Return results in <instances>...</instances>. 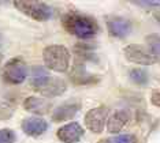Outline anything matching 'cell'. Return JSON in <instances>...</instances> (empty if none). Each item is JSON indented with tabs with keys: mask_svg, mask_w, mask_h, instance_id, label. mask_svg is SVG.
<instances>
[{
	"mask_svg": "<svg viewBox=\"0 0 160 143\" xmlns=\"http://www.w3.org/2000/svg\"><path fill=\"white\" fill-rule=\"evenodd\" d=\"M62 25L67 33L79 38H89L99 33V25L92 17L75 11L64 14L62 18Z\"/></svg>",
	"mask_w": 160,
	"mask_h": 143,
	"instance_id": "obj_1",
	"label": "cell"
},
{
	"mask_svg": "<svg viewBox=\"0 0 160 143\" xmlns=\"http://www.w3.org/2000/svg\"><path fill=\"white\" fill-rule=\"evenodd\" d=\"M44 63L55 72H66L70 64V52L63 45H49L44 49Z\"/></svg>",
	"mask_w": 160,
	"mask_h": 143,
	"instance_id": "obj_2",
	"label": "cell"
},
{
	"mask_svg": "<svg viewBox=\"0 0 160 143\" xmlns=\"http://www.w3.org/2000/svg\"><path fill=\"white\" fill-rule=\"evenodd\" d=\"M14 6L17 7L21 12L25 15L30 17L32 19L36 21H47L52 17L53 11L52 8L45 4V3H37V2H15Z\"/></svg>",
	"mask_w": 160,
	"mask_h": 143,
	"instance_id": "obj_3",
	"label": "cell"
},
{
	"mask_svg": "<svg viewBox=\"0 0 160 143\" xmlns=\"http://www.w3.org/2000/svg\"><path fill=\"white\" fill-rule=\"evenodd\" d=\"M28 68L22 59L15 57L7 61L3 68V78L10 85H19L26 79Z\"/></svg>",
	"mask_w": 160,
	"mask_h": 143,
	"instance_id": "obj_4",
	"label": "cell"
},
{
	"mask_svg": "<svg viewBox=\"0 0 160 143\" xmlns=\"http://www.w3.org/2000/svg\"><path fill=\"white\" fill-rule=\"evenodd\" d=\"M107 117H108V108L105 105H100L97 108L90 109L85 116L86 128L94 134H100L104 130V126L108 120Z\"/></svg>",
	"mask_w": 160,
	"mask_h": 143,
	"instance_id": "obj_5",
	"label": "cell"
},
{
	"mask_svg": "<svg viewBox=\"0 0 160 143\" xmlns=\"http://www.w3.org/2000/svg\"><path fill=\"white\" fill-rule=\"evenodd\" d=\"M81 109V102L78 100H68L64 104L56 106L52 113V120L55 123H62L64 120H71Z\"/></svg>",
	"mask_w": 160,
	"mask_h": 143,
	"instance_id": "obj_6",
	"label": "cell"
},
{
	"mask_svg": "<svg viewBox=\"0 0 160 143\" xmlns=\"http://www.w3.org/2000/svg\"><path fill=\"white\" fill-rule=\"evenodd\" d=\"M125 57L129 61L134 64H141V65H151L155 63V59L152 57L151 53H148L142 46L140 45H127L123 50Z\"/></svg>",
	"mask_w": 160,
	"mask_h": 143,
	"instance_id": "obj_7",
	"label": "cell"
},
{
	"mask_svg": "<svg viewBox=\"0 0 160 143\" xmlns=\"http://www.w3.org/2000/svg\"><path fill=\"white\" fill-rule=\"evenodd\" d=\"M107 27H108L110 34L116 38L126 37V36H129V33L132 31V23H130V21H127L126 18H122V17L108 18Z\"/></svg>",
	"mask_w": 160,
	"mask_h": 143,
	"instance_id": "obj_8",
	"label": "cell"
},
{
	"mask_svg": "<svg viewBox=\"0 0 160 143\" xmlns=\"http://www.w3.org/2000/svg\"><path fill=\"white\" fill-rule=\"evenodd\" d=\"M83 136V130L78 123H68L58 130V138L63 143H77Z\"/></svg>",
	"mask_w": 160,
	"mask_h": 143,
	"instance_id": "obj_9",
	"label": "cell"
},
{
	"mask_svg": "<svg viewBox=\"0 0 160 143\" xmlns=\"http://www.w3.org/2000/svg\"><path fill=\"white\" fill-rule=\"evenodd\" d=\"M130 122V113L121 109V111H116L108 117L107 120V130L111 134H116L119 131H122Z\"/></svg>",
	"mask_w": 160,
	"mask_h": 143,
	"instance_id": "obj_10",
	"label": "cell"
},
{
	"mask_svg": "<svg viewBox=\"0 0 160 143\" xmlns=\"http://www.w3.org/2000/svg\"><path fill=\"white\" fill-rule=\"evenodd\" d=\"M48 124L45 120L40 119V117H28L22 123L23 132L29 136H40L47 131Z\"/></svg>",
	"mask_w": 160,
	"mask_h": 143,
	"instance_id": "obj_11",
	"label": "cell"
},
{
	"mask_svg": "<svg viewBox=\"0 0 160 143\" xmlns=\"http://www.w3.org/2000/svg\"><path fill=\"white\" fill-rule=\"evenodd\" d=\"M23 108L36 115H47L51 111V102L47 98L28 97L23 102Z\"/></svg>",
	"mask_w": 160,
	"mask_h": 143,
	"instance_id": "obj_12",
	"label": "cell"
},
{
	"mask_svg": "<svg viewBox=\"0 0 160 143\" xmlns=\"http://www.w3.org/2000/svg\"><path fill=\"white\" fill-rule=\"evenodd\" d=\"M37 91L41 93L44 97H55V95H60L62 93L66 91V83L62 79H49Z\"/></svg>",
	"mask_w": 160,
	"mask_h": 143,
	"instance_id": "obj_13",
	"label": "cell"
},
{
	"mask_svg": "<svg viewBox=\"0 0 160 143\" xmlns=\"http://www.w3.org/2000/svg\"><path fill=\"white\" fill-rule=\"evenodd\" d=\"M51 79L49 74L45 71L44 68L41 67H37L33 69V72H32V79H30V85L33 86V89L37 91L40 87H42L45 85L47 82Z\"/></svg>",
	"mask_w": 160,
	"mask_h": 143,
	"instance_id": "obj_14",
	"label": "cell"
},
{
	"mask_svg": "<svg viewBox=\"0 0 160 143\" xmlns=\"http://www.w3.org/2000/svg\"><path fill=\"white\" fill-rule=\"evenodd\" d=\"M147 44L149 46L152 57L155 59V61H158L160 64V37L156 34H151L147 37Z\"/></svg>",
	"mask_w": 160,
	"mask_h": 143,
	"instance_id": "obj_15",
	"label": "cell"
},
{
	"mask_svg": "<svg viewBox=\"0 0 160 143\" xmlns=\"http://www.w3.org/2000/svg\"><path fill=\"white\" fill-rule=\"evenodd\" d=\"M130 79H132L134 83H137V85L144 86L148 83V74L144 71V69L136 68V69H132V71H130Z\"/></svg>",
	"mask_w": 160,
	"mask_h": 143,
	"instance_id": "obj_16",
	"label": "cell"
},
{
	"mask_svg": "<svg viewBox=\"0 0 160 143\" xmlns=\"http://www.w3.org/2000/svg\"><path fill=\"white\" fill-rule=\"evenodd\" d=\"M15 134L10 128H3L0 130V143H14L15 142Z\"/></svg>",
	"mask_w": 160,
	"mask_h": 143,
	"instance_id": "obj_17",
	"label": "cell"
},
{
	"mask_svg": "<svg viewBox=\"0 0 160 143\" xmlns=\"http://www.w3.org/2000/svg\"><path fill=\"white\" fill-rule=\"evenodd\" d=\"M107 143H137V138L134 135H118V136H114L108 141H105Z\"/></svg>",
	"mask_w": 160,
	"mask_h": 143,
	"instance_id": "obj_18",
	"label": "cell"
},
{
	"mask_svg": "<svg viewBox=\"0 0 160 143\" xmlns=\"http://www.w3.org/2000/svg\"><path fill=\"white\" fill-rule=\"evenodd\" d=\"M151 102L155 106H159L160 108V91H153L151 95Z\"/></svg>",
	"mask_w": 160,
	"mask_h": 143,
	"instance_id": "obj_19",
	"label": "cell"
},
{
	"mask_svg": "<svg viewBox=\"0 0 160 143\" xmlns=\"http://www.w3.org/2000/svg\"><path fill=\"white\" fill-rule=\"evenodd\" d=\"M155 17H156V19H158V21L160 22V11H159V12H156V14H155Z\"/></svg>",
	"mask_w": 160,
	"mask_h": 143,
	"instance_id": "obj_20",
	"label": "cell"
},
{
	"mask_svg": "<svg viewBox=\"0 0 160 143\" xmlns=\"http://www.w3.org/2000/svg\"><path fill=\"white\" fill-rule=\"evenodd\" d=\"M100 143H107V142H105V141H101V142H100Z\"/></svg>",
	"mask_w": 160,
	"mask_h": 143,
	"instance_id": "obj_21",
	"label": "cell"
}]
</instances>
